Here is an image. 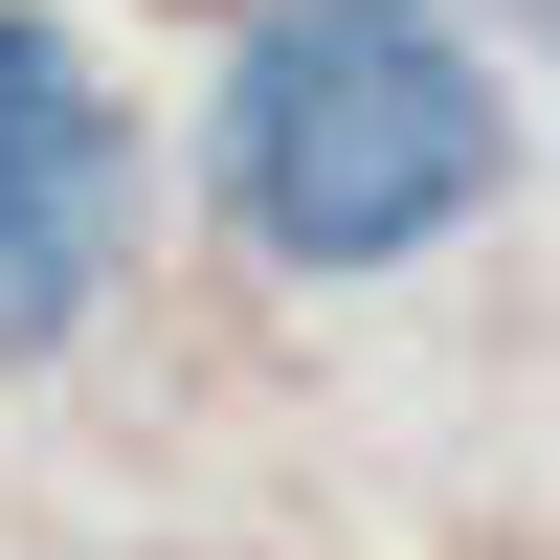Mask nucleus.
I'll list each match as a JSON object with an SVG mask.
<instances>
[{"label":"nucleus","mask_w":560,"mask_h":560,"mask_svg":"<svg viewBox=\"0 0 560 560\" xmlns=\"http://www.w3.org/2000/svg\"><path fill=\"white\" fill-rule=\"evenodd\" d=\"M135 247V113L90 90L68 23H23L0 0V359H45L90 292H113Z\"/></svg>","instance_id":"f03ea898"},{"label":"nucleus","mask_w":560,"mask_h":560,"mask_svg":"<svg viewBox=\"0 0 560 560\" xmlns=\"http://www.w3.org/2000/svg\"><path fill=\"white\" fill-rule=\"evenodd\" d=\"M202 179L269 269H404L516 179V90L427 23V0H269L224 45V113H202Z\"/></svg>","instance_id":"f257e3e1"},{"label":"nucleus","mask_w":560,"mask_h":560,"mask_svg":"<svg viewBox=\"0 0 560 560\" xmlns=\"http://www.w3.org/2000/svg\"><path fill=\"white\" fill-rule=\"evenodd\" d=\"M427 23H448V0H427Z\"/></svg>","instance_id":"7ed1b4c3"}]
</instances>
